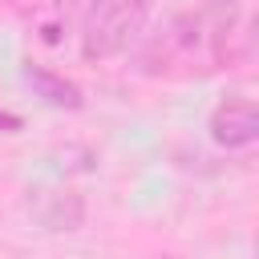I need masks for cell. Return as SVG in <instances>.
Masks as SVG:
<instances>
[{"mask_svg":"<svg viewBox=\"0 0 259 259\" xmlns=\"http://www.w3.org/2000/svg\"><path fill=\"white\" fill-rule=\"evenodd\" d=\"M210 138L227 150H243L259 138V113L251 97H227L210 113Z\"/></svg>","mask_w":259,"mask_h":259,"instance_id":"7a4b0ae2","label":"cell"},{"mask_svg":"<svg viewBox=\"0 0 259 259\" xmlns=\"http://www.w3.org/2000/svg\"><path fill=\"white\" fill-rule=\"evenodd\" d=\"M20 130H24V121H20L16 113H4V109H0V134H20Z\"/></svg>","mask_w":259,"mask_h":259,"instance_id":"5b68a950","label":"cell"},{"mask_svg":"<svg viewBox=\"0 0 259 259\" xmlns=\"http://www.w3.org/2000/svg\"><path fill=\"white\" fill-rule=\"evenodd\" d=\"M20 73H24L28 89H32L45 105H57V109H81V105H85L81 89H77L69 77H61V73H53V69H45V65H32V61H28Z\"/></svg>","mask_w":259,"mask_h":259,"instance_id":"277c9868","label":"cell"},{"mask_svg":"<svg viewBox=\"0 0 259 259\" xmlns=\"http://www.w3.org/2000/svg\"><path fill=\"white\" fill-rule=\"evenodd\" d=\"M158 259H174V255H158Z\"/></svg>","mask_w":259,"mask_h":259,"instance_id":"8992f818","label":"cell"},{"mask_svg":"<svg viewBox=\"0 0 259 259\" xmlns=\"http://www.w3.org/2000/svg\"><path fill=\"white\" fill-rule=\"evenodd\" d=\"M32 219L45 231H77L81 219H85V202H81L77 190H36Z\"/></svg>","mask_w":259,"mask_h":259,"instance_id":"3957f363","label":"cell"},{"mask_svg":"<svg viewBox=\"0 0 259 259\" xmlns=\"http://www.w3.org/2000/svg\"><path fill=\"white\" fill-rule=\"evenodd\" d=\"M150 0H93L81 28V53L89 61H105L121 53L146 24Z\"/></svg>","mask_w":259,"mask_h":259,"instance_id":"6da1fadb","label":"cell"}]
</instances>
